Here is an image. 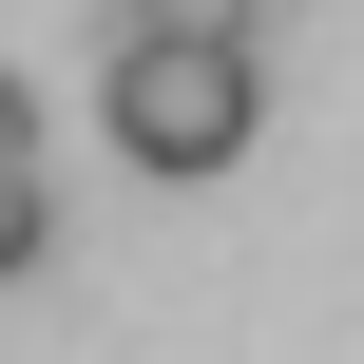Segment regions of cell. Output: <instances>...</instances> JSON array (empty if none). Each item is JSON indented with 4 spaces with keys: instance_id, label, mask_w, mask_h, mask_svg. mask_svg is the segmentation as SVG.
I'll use <instances>...</instances> for the list:
<instances>
[{
    "instance_id": "obj_1",
    "label": "cell",
    "mask_w": 364,
    "mask_h": 364,
    "mask_svg": "<svg viewBox=\"0 0 364 364\" xmlns=\"http://www.w3.org/2000/svg\"><path fill=\"white\" fill-rule=\"evenodd\" d=\"M96 115H115V154H134V173L211 192V173H230V154L269 134V77H250V38H115Z\"/></svg>"
},
{
    "instance_id": "obj_2",
    "label": "cell",
    "mask_w": 364,
    "mask_h": 364,
    "mask_svg": "<svg viewBox=\"0 0 364 364\" xmlns=\"http://www.w3.org/2000/svg\"><path fill=\"white\" fill-rule=\"evenodd\" d=\"M269 0H115V38H250Z\"/></svg>"
},
{
    "instance_id": "obj_3",
    "label": "cell",
    "mask_w": 364,
    "mask_h": 364,
    "mask_svg": "<svg viewBox=\"0 0 364 364\" xmlns=\"http://www.w3.org/2000/svg\"><path fill=\"white\" fill-rule=\"evenodd\" d=\"M38 250H58V192H38V173H0V288H19Z\"/></svg>"
}]
</instances>
